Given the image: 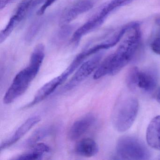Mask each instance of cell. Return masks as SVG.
I'll use <instances>...</instances> for the list:
<instances>
[{"mask_svg": "<svg viewBox=\"0 0 160 160\" xmlns=\"http://www.w3.org/2000/svg\"><path fill=\"white\" fill-rule=\"evenodd\" d=\"M12 0H0V8L1 9L5 8Z\"/></svg>", "mask_w": 160, "mask_h": 160, "instance_id": "cell-17", "label": "cell"}, {"mask_svg": "<svg viewBox=\"0 0 160 160\" xmlns=\"http://www.w3.org/2000/svg\"><path fill=\"white\" fill-rule=\"evenodd\" d=\"M95 121V117L89 114L76 121L68 132V137L72 141L77 140L86 133Z\"/></svg>", "mask_w": 160, "mask_h": 160, "instance_id": "cell-10", "label": "cell"}, {"mask_svg": "<svg viewBox=\"0 0 160 160\" xmlns=\"http://www.w3.org/2000/svg\"><path fill=\"white\" fill-rule=\"evenodd\" d=\"M72 73V72L67 68L61 74L46 83L36 92L32 102L25 106L24 108L32 107L43 101L52 94L56 89L62 84Z\"/></svg>", "mask_w": 160, "mask_h": 160, "instance_id": "cell-7", "label": "cell"}, {"mask_svg": "<svg viewBox=\"0 0 160 160\" xmlns=\"http://www.w3.org/2000/svg\"><path fill=\"white\" fill-rule=\"evenodd\" d=\"M107 18L99 10L85 24L75 31L72 37V42L78 44L82 37L100 27Z\"/></svg>", "mask_w": 160, "mask_h": 160, "instance_id": "cell-8", "label": "cell"}, {"mask_svg": "<svg viewBox=\"0 0 160 160\" xmlns=\"http://www.w3.org/2000/svg\"><path fill=\"white\" fill-rule=\"evenodd\" d=\"M99 151L96 142L90 138H85L79 141L75 147V152L80 156L91 157L94 156Z\"/></svg>", "mask_w": 160, "mask_h": 160, "instance_id": "cell-14", "label": "cell"}, {"mask_svg": "<svg viewBox=\"0 0 160 160\" xmlns=\"http://www.w3.org/2000/svg\"><path fill=\"white\" fill-rule=\"evenodd\" d=\"M156 98L157 102H158L159 103H160V88L158 90V92H157Z\"/></svg>", "mask_w": 160, "mask_h": 160, "instance_id": "cell-18", "label": "cell"}, {"mask_svg": "<svg viewBox=\"0 0 160 160\" xmlns=\"http://www.w3.org/2000/svg\"><path fill=\"white\" fill-rule=\"evenodd\" d=\"M126 81L130 89H135L138 88L146 92L152 91L158 82L155 73L150 71H141L136 67L129 70Z\"/></svg>", "mask_w": 160, "mask_h": 160, "instance_id": "cell-5", "label": "cell"}, {"mask_svg": "<svg viewBox=\"0 0 160 160\" xmlns=\"http://www.w3.org/2000/svg\"><path fill=\"white\" fill-rule=\"evenodd\" d=\"M151 48L154 53L160 55V37L156 38L152 42Z\"/></svg>", "mask_w": 160, "mask_h": 160, "instance_id": "cell-16", "label": "cell"}, {"mask_svg": "<svg viewBox=\"0 0 160 160\" xmlns=\"http://www.w3.org/2000/svg\"><path fill=\"white\" fill-rule=\"evenodd\" d=\"M155 23L158 27H160V17L156 18L155 20Z\"/></svg>", "mask_w": 160, "mask_h": 160, "instance_id": "cell-19", "label": "cell"}, {"mask_svg": "<svg viewBox=\"0 0 160 160\" xmlns=\"http://www.w3.org/2000/svg\"><path fill=\"white\" fill-rule=\"evenodd\" d=\"M40 120L41 118L39 116H32L28 118L17 129L12 135L2 143L1 150L5 149L17 142L37 124Z\"/></svg>", "mask_w": 160, "mask_h": 160, "instance_id": "cell-9", "label": "cell"}, {"mask_svg": "<svg viewBox=\"0 0 160 160\" xmlns=\"http://www.w3.org/2000/svg\"><path fill=\"white\" fill-rule=\"evenodd\" d=\"M116 152L123 160H148L151 157L150 152L147 146L140 139L132 136H123L119 138Z\"/></svg>", "mask_w": 160, "mask_h": 160, "instance_id": "cell-3", "label": "cell"}, {"mask_svg": "<svg viewBox=\"0 0 160 160\" xmlns=\"http://www.w3.org/2000/svg\"><path fill=\"white\" fill-rule=\"evenodd\" d=\"M102 54L98 53L93 55L90 59L84 62L69 82L62 88L63 91L72 89L77 86L85 80L99 66L102 58Z\"/></svg>", "mask_w": 160, "mask_h": 160, "instance_id": "cell-6", "label": "cell"}, {"mask_svg": "<svg viewBox=\"0 0 160 160\" xmlns=\"http://www.w3.org/2000/svg\"><path fill=\"white\" fill-rule=\"evenodd\" d=\"M50 151V148L47 145L43 143H38L31 148L29 151L16 156L13 160H41L44 154Z\"/></svg>", "mask_w": 160, "mask_h": 160, "instance_id": "cell-13", "label": "cell"}, {"mask_svg": "<svg viewBox=\"0 0 160 160\" xmlns=\"http://www.w3.org/2000/svg\"><path fill=\"white\" fill-rule=\"evenodd\" d=\"M39 72V70L28 65L19 72L6 91L3 98V102L6 104L12 103L23 95Z\"/></svg>", "mask_w": 160, "mask_h": 160, "instance_id": "cell-4", "label": "cell"}, {"mask_svg": "<svg viewBox=\"0 0 160 160\" xmlns=\"http://www.w3.org/2000/svg\"><path fill=\"white\" fill-rule=\"evenodd\" d=\"M53 129L51 127H43L36 130L26 140L24 146L31 148L39 141L49 135L52 132Z\"/></svg>", "mask_w": 160, "mask_h": 160, "instance_id": "cell-15", "label": "cell"}, {"mask_svg": "<svg viewBox=\"0 0 160 160\" xmlns=\"http://www.w3.org/2000/svg\"><path fill=\"white\" fill-rule=\"evenodd\" d=\"M141 39L139 23L129 24L117 50L107 58L110 66L109 75L117 74L131 61L138 48Z\"/></svg>", "mask_w": 160, "mask_h": 160, "instance_id": "cell-1", "label": "cell"}, {"mask_svg": "<svg viewBox=\"0 0 160 160\" xmlns=\"http://www.w3.org/2000/svg\"><path fill=\"white\" fill-rule=\"evenodd\" d=\"M146 139L151 148L160 151V116L154 117L149 123Z\"/></svg>", "mask_w": 160, "mask_h": 160, "instance_id": "cell-12", "label": "cell"}, {"mask_svg": "<svg viewBox=\"0 0 160 160\" xmlns=\"http://www.w3.org/2000/svg\"><path fill=\"white\" fill-rule=\"evenodd\" d=\"M139 103L137 98L129 94L121 96L112 114V124L119 132H124L133 124L138 113Z\"/></svg>", "mask_w": 160, "mask_h": 160, "instance_id": "cell-2", "label": "cell"}, {"mask_svg": "<svg viewBox=\"0 0 160 160\" xmlns=\"http://www.w3.org/2000/svg\"><path fill=\"white\" fill-rule=\"evenodd\" d=\"M93 6V2L91 0L79 1L65 11L61 18L62 23L69 24L82 14L89 11Z\"/></svg>", "mask_w": 160, "mask_h": 160, "instance_id": "cell-11", "label": "cell"}]
</instances>
